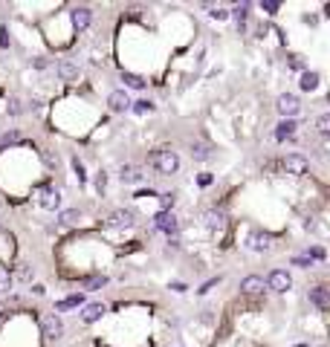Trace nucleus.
Masks as SVG:
<instances>
[{"instance_id":"nucleus-15","label":"nucleus","mask_w":330,"mask_h":347,"mask_svg":"<svg viewBox=\"0 0 330 347\" xmlns=\"http://www.w3.org/2000/svg\"><path fill=\"white\" fill-rule=\"evenodd\" d=\"M107 104L113 107L116 113H122V110H128V107H131V96H128L125 90H113V93H110V98H107Z\"/></svg>"},{"instance_id":"nucleus-9","label":"nucleus","mask_w":330,"mask_h":347,"mask_svg":"<svg viewBox=\"0 0 330 347\" xmlns=\"http://www.w3.org/2000/svg\"><path fill=\"white\" fill-rule=\"evenodd\" d=\"M241 292L243 295H252V298H258V295L267 292V281H264L261 275H246L241 281Z\"/></svg>"},{"instance_id":"nucleus-25","label":"nucleus","mask_w":330,"mask_h":347,"mask_svg":"<svg viewBox=\"0 0 330 347\" xmlns=\"http://www.w3.org/2000/svg\"><path fill=\"white\" fill-rule=\"evenodd\" d=\"M327 258V252H324V246H310V252H307V260H316V263H321V260Z\"/></svg>"},{"instance_id":"nucleus-12","label":"nucleus","mask_w":330,"mask_h":347,"mask_svg":"<svg viewBox=\"0 0 330 347\" xmlns=\"http://www.w3.org/2000/svg\"><path fill=\"white\" fill-rule=\"evenodd\" d=\"M119 179H122L125 185H139L145 179V174H142L139 165H122V168H119Z\"/></svg>"},{"instance_id":"nucleus-29","label":"nucleus","mask_w":330,"mask_h":347,"mask_svg":"<svg viewBox=\"0 0 330 347\" xmlns=\"http://www.w3.org/2000/svg\"><path fill=\"white\" fill-rule=\"evenodd\" d=\"M18 281L20 284H29V281H32V266H29V263H23V266L18 269Z\"/></svg>"},{"instance_id":"nucleus-28","label":"nucleus","mask_w":330,"mask_h":347,"mask_svg":"<svg viewBox=\"0 0 330 347\" xmlns=\"http://www.w3.org/2000/svg\"><path fill=\"white\" fill-rule=\"evenodd\" d=\"M18 139H20L18 130H9V134H3V136H0V148H9V145H15Z\"/></svg>"},{"instance_id":"nucleus-30","label":"nucleus","mask_w":330,"mask_h":347,"mask_svg":"<svg viewBox=\"0 0 330 347\" xmlns=\"http://www.w3.org/2000/svg\"><path fill=\"white\" fill-rule=\"evenodd\" d=\"M96 191H98V194H105V191H107V174H105V171H98V174H96Z\"/></svg>"},{"instance_id":"nucleus-23","label":"nucleus","mask_w":330,"mask_h":347,"mask_svg":"<svg viewBox=\"0 0 330 347\" xmlns=\"http://www.w3.org/2000/svg\"><path fill=\"white\" fill-rule=\"evenodd\" d=\"M79 217H81L79 208H64V211H61V223H64V226H72V223H79Z\"/></svg>"},{"instance_id":"nucleus-21","label":"nucleus","mask_w":330,"mask_h":347,"mask_svg":"<svg viewBox=\"0 0 330 347\" xmlns=\"http://www.w3.org/2000/svg\"><path fill=\"white\" fill-rule=\"evenodd\" d=\"M316 87H319V72L307 70L301 75V90H304V93H310V90H316Z\"/></svg>"},{"instance_id":"nucleus-11","label":"nucleus","mask_w":330,"mask_h":347,"mask_svg":"<svg viewBox=\"0 0 330 347\" xmlns=\"http://www.w3.org/2000/svg\"><path fill=\"white\" fill-rule=\"evenodd\" d=\"M284 168L290 171V174H307L310 171V159L304 156V153H290V156H284Z\"/></svg>"},{"instance_id":"nucleus-38","label":"nucleus","mask_w":330,"mask_h":347,"mask_svg":"<svg viewBox=\"0 0 330 347\" xmlns=\"http://www.w3.org/2000/svg\"><path fill=\"white\" fill-rule=\"evenodd\" d=\"M200 321H203V324H212V321H214V312H200Z\"/></svg>"},{"instance_id":"nucleus-20","label":"nucleus","mask_w":330,"mask_h":347,"mask_svg":"<svg viewBox=\"0 0 330 347\" xmlns=\"http://www.w3.org/2000/svg\"><path fill=\"white\" fill-rule=\"evenodd\" d=\"M191 156H194L197 162H206L209 156H212V145H206V142H194V145H191Z\"/></svg>"},{"instance_id":"nucleus-37","label":"nucleus","mask_w":330,"mask_h":347,"mask_svg":"<svg viewBox=\"0 0 330 347\" xmlns=\"http://www.w3.org/2000/svg\"><path fill=\"white\" fill-rule=\"evenodd\" d=\"M261 9L269 12V15H275V12H278V3H267V0H264V3H261Z\"/></svg>"},{"instance_id":"nucleus-27","label":"nucleus","mask_w":330,"mask_h":347,"mask_svg":"<svg viewBox=\"0 0 330 347\" xmlns=\"http://www.w3.org/2000/svg\"><path fill=\"white\" fill-rule=\"evenodd\" d=\"M9 289H12V275H9V269L0 266V292H9Z\"/></svg>"},{"instance_id":"nucleus-16","label":"nucleus","mask_w":330,"mask_h":347,"mask_svg":"<svg viewBox=\"0 0 330 347\" xmlns=\"http://www.w3.org/2000/svg\"><path fill=\"white\" fill-rule=\"evenodd\" d=\"M79 307H84V295L75 292V295H67V298H61V301L55 304V310L58 312H67V310H79Z\"/></svg>"},{"instance_id":"nucleus-35","label":"nucleus","mask_w":330,"mask_h":347,"mask_svg":"<svg viewBox=\"0 0 330 347\" xmlns=\"http://www.w3.org/2000/svg\"><path fill=\"white\" fill-rule=\"evenodd\" d=\"M212 18H214V20H220V23H223V20L229 18V12H226V9H212Z\"/></svg>"},{"instance_id":"nucleus-17","label":"nucleus","mask_w":330,"mask_h":347,"mask_svg":"<svg viewBox=\"0 0 330 347\" xmlns=\"http://www.w3.org/2000/svg\"><path fill=\"white\" fill-rule=\"evenodd\" d=\"M310 301L319 307V310H327L330 307V292L324 289V286H313L310 289Z\"/></svg>"},{"instance_id":"nucleus-8","label":"nucleus","mask_w":330,"mask_h":347,"mask_svg":"<svg viewBox=\"0 0 330 347\" xmlns=\"http://www.w3.org/2000/svg\"><path fill=\"white\" fill-rule=\"evenodd\" d=\"M298 110H301V101H298V96H295V93H284V96L278 98V113L284 116V119L298 116Z\"/></svg>"},{"instance_id":"nucleus-32","label":"nucleus","mask_w":330,"mask_h":347,"mask_svg":"<svg viewBox=\"0 0 330 347\" xmlns=\"http://www.w3.org/2000/svg\"><path fill=\"white\" fill-rule=\"evenodd\" d=\"M235 18H238V26L243 29V20H246V3H243V6H238V9H235Z\"/></svg>"},{"instance_id":"nucleus-39","label":"nucleus","mask_w":330,"mask_h":347,"mask_svg":"<svg viewBox=\"0 0 330 347\" xmlns=\"http://www.w3.org/2000/svg\"><path fill=\"white\" fill-rule=\"evenodd\" d=\"M32 64H35L38 70H44V67H46V58H35V61H32Z\"/></svg>"},{"instance_id":"nucleus-31","label":"nucleus","mask_w":330,"mask_h":347,"mask_svg":"<svg viewBox=\"0 0 330 347\" xmlns=\"http://www.w3.org/2000/svg\"><path fill=\"white\" fill-rule=\"evenodd\" d=\"M72 171H75V177H79L81 182L87 179V171H84V165H81V159H72Z\"/></svg>"},{"instance_id":"nucleus-10","label":"nucleus","mask_w":330,"mask_h":347,"mask_svg":"<svg viewBox=\"0 0 330 347\" xmlns=\"http://www.w3.org/2000/svg\"><path fill=\"white\" fill-rule=\"evenodd\" d=\"M203 223H206V229L212 231V234H220L223 226H226V217H223L220 208H206V211H203Z\"/></svg>"},{"instance_id":"nucleus-3","label":"nucleus","mask_w":330,"mask_h":347,"mask_svg":"<svg viewBox=\"0 0 330 347\" xmlns=\"http://www.w3.org/2000/svg\"><path fill=\"white\" fill-rule=\"evenodd\" d=\"M38 203H41V208H46V211H58V208H61V194H58V188L41 185L38 188Z\"/></svg>"},{"instance_id":"nucleus-14","label":"nucleus","mask_w":330,"mask_h":347,"mask_svg":"<svg viewBox=\"0 0 330 347\" xmlns=\"http://www.w3.org/2000/svg\"><path fill=\"white\" fill-rule=\"evenodd\" d=\"M70 20H72V26L79 29V32H84V29H87L90 23H93V12L84 9V6H79V9H72Z\"/></svg>"},{"instance_id":"nucleus-1","label":"nucleus","mask_w":330,"mask_h":347,"mask_svg":"<svg viewBox=\"0 0 330 347\" xmlns=\"http://www.w3.org/2000/svg\"><path fill=\"white\" fill-rule=\"evenodd\" d=\"M148 162H151L154 171H160L165 177H171V174L180 171V156L174 151H154L151 156H148Z\"/></svg>"},{"instance_id":"nucleus-4","label":"nucleus","mask_w":330,"mask_h":347,"mask_svg":"<svg viewBox=\"0 0 330 347\" xmlns=\"http://www.w3.org/2000/svg\"><path fill=\"white\" fill-rule=\"evenodd\" d=\"M264 281H267V286L272 289V292H287V289L293 286V278H290L287 269H272Z\"/></svg>"},{"instance_id":"nucleus-13","label":"nucleus","mask_w":330,"mask_h":347,"mask_svg":"<svg viewBox=\"0 0 330 347\" xmlns=\"http://www.w3.org/2000/svg\"><path fill=\"white\" fill-rule=\"evenodd\" d=\"M101 315H105V304L101 301H87L81 307V321H84V324H93V321H98Z\"/></svg>"},{"instance_id":"nucleus-41","label":"nucleus","mask_w":330,"mask_h":347,"mask_svg":"<svg viewBox=\"0 0 330 347\" xmlns=\"http://www.w3.org/2000/svg\"><path fill=\"white\" fill-rule=\"evenodd\" d=\"M327 15H330V6H327Z\"/></svg>"},{"instance_id":"nucleus-22","label":"nucleus","mask_w":330,"mask_h":347,"mask_svg":"<svg viewBox=\"0 0 330 347\" xmlns=\"http://www.w3.org/2000/svg\"><path fill=\"white\" fill-rule=\"evenodd\" d=\"M122 81H125V87H131V90H145V78H142V75L122 72Z\"/></svg>"},{"instance_id":"nucleus-18","label":"nucleus","mask_w":330,"mask_h":347,"mask_svg":"<svg viewBox=\"0 0 330 347\" xmlns=\"http://www.w3.org/2000/svg\"><path fill=\"white\" fill-rule=\"evenodd\" d=\"M293 134H295V122L293 119H284L275 127V142H287V139H293Z\"/></svg>"},{"instance_id":"nucleus-33","label":"nucleus","mask_w":330,"mask_h":347,"mask_svg":"<svg viewBox=\"0 0 330 347\" xmlns=\"http://www.w3.org/2000/svg\"><path fill=\"white\" fill-rule=\"evenodd\" d=\"M136 110V113H148V110H154V104L151 101H136V104H131Z\"/></svg>"},{"instance_id":"nucleus-5","label":"nucleus","mask_w":330,"mask_h":347,"mask_svg":"<svg viewBox=\"0 0 330 347\" xmlns=\"http://www.w3.org/2000/svg\"><path fill=\"white\" fill-rule=\"evenodd\" d=\"M134 223H136L134 208H116V211L107 217V226H110V229H131Z\"/></svg>"},{"instance_id":"nucleus-6","label":"nucleus","mask_w":330,"mask_h":347,"mask_svg":"<svg viewBox=\"0 0 330 347\" xmlns=\"http://www.w3.org/2000/svg\"><path fill=\"white\" fill-rule=\"evenodd\" d=\"M269 246H272V237H269L267 231H249L246 234V249L255 252V255H264Z\"/></svg>"},{"instance_id":"nucleus-36","label":"nucleus","mask_w":330,"mask_h":347,"mask_svg":"<svg viewBox=\"0 0 330 347\" xmlns=\"http://www.w3.org/2000/svg\"><path fill=\"white\" fill-rule=\"evenodd\" d=\"M197 185H200V188L212 185V174H200V177H197Z\"/></svg>"},{"instance_id":"nucleus-40","label":"nucleus","mask_w":330,"mask_h":347,"mask_svg":"<svg viewBox=\"0 0 330 347\" xmlns=\"http://www.w3.org/2000/svg\"><path fill=\"white\" fill-rule=\"evenodd\" d=\"M295 347H310V344H295Z\"/></svg>"},{"instance_id":"nucleus-7","label":"nucleus","mask_w":330,"mask_h":347,"mask_svg":"<svg viewBox=\"0 0 330 347\" xmlns=\"http://www.w3.org/2000/svg\"><path fill=\"white\" fill-rule=\"evenodd\" d=\"M41 330H44V336L49 338V341H58V338L64 336V321L58 318V315H44V321H41Z\"/></svg>"},{"instance_id":"nucleus-19","label":"nucleus","mask_w":330,"mask_h":347,"mask_svg":"<svg viewBox=\"0 0 330 347\" xmlns=\"http://www.w3.org/2000/svg\"><path fill=\"white\" fill-rule=\"evenodd\" d=\"M58 75H61L64 81H75V78H79V64L61 61V64H58Z\"/></svg>"},{"instance_id":"nucleus-34","label":"nucleus","mask_w":330,"mask_h":347,"mask_svg":"<svg viewBox=\"0 0 330 347\" xmlns=\"http://www.w3.org/2000/svg\"><path fill=\"white\" fill-rule=\"evenodd\" d=\"M220 281H223V278H209V281H206V284L200 286V295H203V292H209V289H212V286H217Z\"/></svg>"},{"instance_id":"nucleus-2","label":"nucleus","mask_w":330,"mask_h":347,"mask_svg":"<svg viewBox=\"0 0 330 347\" xmlns=\"http://www.w3.org/2000/svg\"><path fill=\"white\" fill-rule=\"evenodd\" d=\"M154 229L168 234V237H177V217L171 208H162L160 214H154Z\"/></svg>"},{"instance_id":"nucleus-24","label":"nucleus","mask_w":330,"mask_h":347,"mask_svg":"<svg viewBox=\"0 0 330 347\" xmlns=\"http://www.w3.org/2000/svg\"><path fill=\"white\" fill-rule=\"evenodd\" d=\"M316 130H319L321 136H330V113H321L319 119H316Z\"/></svg>"},{"instance_id":"nucleus-26","label":"nucleus","mask_w":330,"mask_h":347,"mask_svg":"<svg viewBox=\"0 0 330 347\" xmlns=\"http://www.w3.org/2000/svg\"><path fill=\"white\" fill-rule=\"evenodd\" d=\"M84 286H87V289H101V286H107V278L105 275H93V278L84 281Z\"/></svg>"}]
</instances>
